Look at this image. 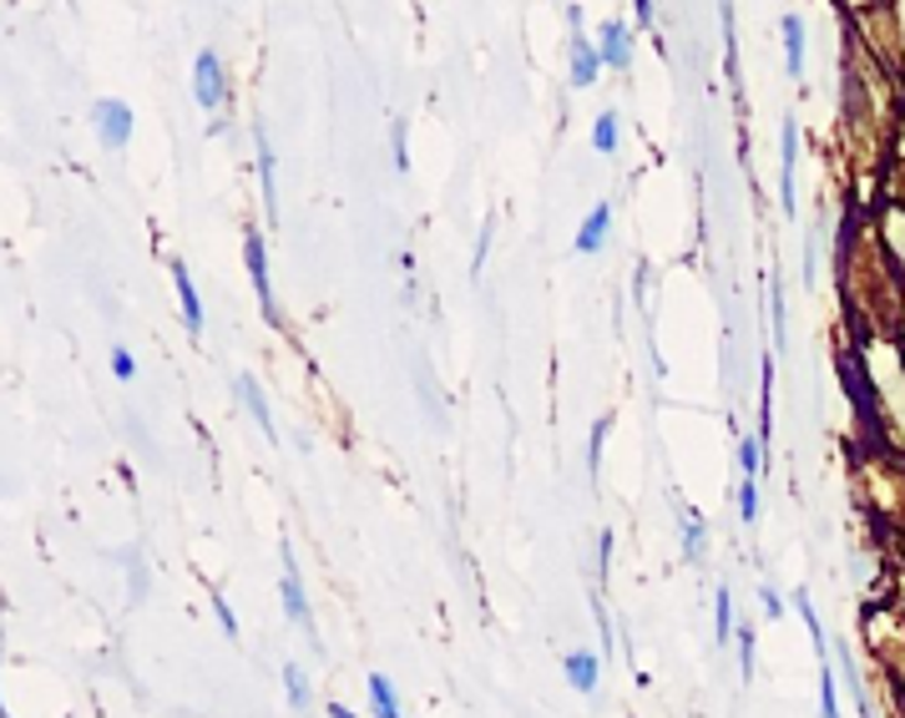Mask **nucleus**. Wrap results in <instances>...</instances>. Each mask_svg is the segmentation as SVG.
<instances>
[{
    "label": "nucleus",
    "instance_id": "nucleus-12",
    "mask_svg": "<svg viewBox=\"0 0 905 718\" xmlns=\"http://www.w3.org/2000/svg\"><path fill=\"white\" fill-rule=\"evenodd\" d=\"M597 51H602V61H608V66H632V36H628V25H622V21H608V25H602Z\"/></svg>",
    "mask_w": 905,
    "mask_h": 718
},
{
    "label": "nucleus",
    "instance_id": "nucleus-26",
    "mask_svg": "<svg viewBox=\"0 0 905 718\" xmlns=\"http://www.w3.org/2000/svg\"><path fill=\"white\" fill-rule=\"evenodd\" d=\"M112 374H117L122 384H127V380H137V359H131V355H127V349H122V345L112 349Z\"/></svg>",
    "mask_w": 905,
    "mask_h": 718
},
{
    "label": "nucleus",
    "instance_id": "nucleus-29",
    "mask_svg": "<svg viewBox=\"0 0 905 718\" xmlns=\"http://www.w3.org/2000/svg\"><path fill=\"white\" fill-rule=\"evenodd\" d=\"M759 602H764V612H769V617H779V612H785V598H779V592H775L769 582L759 587Z\"/></svg>",
    "mask_w": 905,
    "mask_h": 718
},
{
    "label": "nucleus",
    "instance_id": "nucleus-10",
    "mask_svg": "<svg viewBox=\"0 0 905 718\" xmlns=\"http://www.w3.org/2000/svg\"><path fill=\"white\" fill-rule=\"evenodd\" d=\"M608 228H612V203H597L592 213L582 218V228H577V253H587V258H592V253L608 243Z\"/></svg>",
    "mask_w": 905,
    "mask_h": 718
},
{
    "label": "nucleus",
    "instance_id": "nucleus-16",
    "mask_svg": "<svg viewBox=\"0 0 905 718\" xmlns=\"http://www.w3.org/2000/svg\"><path fill=\"white\" fill-rule=\"evenodd\" d=\"M820 718H840V678H834V658H820Z\"/></svg>",
    "mask_w": 905,
    "mask_h": 718
},
{
    "label": "nucleus",
    "instance_id": "nucleus-18",
    "mask_svg": "<svg viewBox=\"0 0 905 718\" xmlns=\"http://www.w3.org/2000/svg\"><path fill=\"white\" fill-rule=\"evenodd\" d=\"M739 633L734 627V592L728 587H718V608H714V643H724L728 647V637Z\"/></svg>",
    "mask_w": 905,
    "mask_h": 718
},
{
    "label": "nucleus",
    "instance_id": "nucleus-23",
    "mask_svg": "<svg viewBox=\"0 0 905 718\" xmlns=\"http://www.w3.org/2000/svg\"><path fill=\"white\" fill-rule=\"evenodd\" d=\"M759 455H764V441H759V435H749V441L739 445V466H744V476H759Z\"/></svg>",
    "mask_w": 905,
    "mask_h": 718
},
{
    "label": "nucleus",
    "instance_id": "nucleus-6",
    "mask_svg": "<svg viewBox=\"0 0 905 718\" xmlns=\"http://www.w3.org/2000/svg\"><path fill=\"white\" fill-rule=\"evenodd\" d=\"M779 137H785V157H779V162H785V168H779V203H785V213L794 218V213H799V198H794V172H799V122H794V117H785V133H779Z\"/></svg>",
    "mask_w": 905,
    "mask_h": 718
},
{
    "label": "nucleus",
    "instance_id": "nucleus-20",
    "mask_svg": "<svg viewBox=\"0 0 905 718\" xmlns=\"http://www.w3.org/2000/svg\"><path fill=\"white\" fill-rule=\"evenodd\" d=\"M739 521H759V476H744L739 481Z\"/></svg>",
    "mask_w": 905,
    "mask_h": 718
},
{
    "label": "nucleus",
    "instance_id": "nucleus-30",
    "mask_svg": "<svg viewBox=\"0 0 905 718\" xmlns=\"http://www.w3.org/2000/svg\"><path fill=\"white\" fill-rule=\"evenodd\" d=\"M597 551H602V577L612 572V527H602V537H597Z\"/></svg>",
    "mask_w": 905,
    "mask_h": 718
},
{
    "label": "nucleus",
    "instance_id": "nucleus-22",
    "mask_svg": "<svg viewBox=\"0 0 905 718\" xmlns=\"http://www.w3.org/2000/svg\"><path fill=\"white\" fill-rule=\"evenodd\" d=\"M602 441H608V420H592V435H587V471L597 476L602 466Z\"/></svg>",
    "mask_w": 905,
    "mask_h": 718
},
{
    "label": "nucleus",
    "instance_id": "nucleus-9",
    "mask_svg": "<svg viewBox=\"0 0 905 718\" xmlns=\"http://www.w3.org/2000/svg\"><path fill=\"white\" fill-rule=\"evenodd\" d=\"M233 395L243 400V410H249L253 420H259V431L269 435V441H278V425H274V410H269V400H263V390H259V380H249V374H239L233 380Z\"/></svg>",
    "mask_w": 905,
    "mask_h": 718
},
{
    "label": "nucleus",
    "instance_id": "nucleus-17",
    "mask_svg": "<svg viewBox=\"0 0 905 718\" xmlns=\"http://www.w3.org/2000/svg\"><path fill=\"white\" fill-rule=\"evenodd\" d=\"M284 694H288V708H294V714L309 708V678H304L298 663H284Z\"/></svg>",
    "mask_w": 905,
    "mask_h": 718
},
{
    "label": "nucleus",
    "instance_id": "nucleus-27",
    "mask_svg": "<svg viewBox=\"0 0 905 718\" xmlns=\"http://www.w3.org/2000/svg\"><path fill=\"white\" fill-rule=\"evenodd\" d=\"M394 172H410V152H406V122H394Z\"/></svg>",
    "mask_w": 905,
    "mask_h": 718
},
{
    "label": "nucleus",
    "instance_id": "nucleus-31",
    "mask_svg": "<svg viewBox=\"0 0 905 718\" xmlns=\"http://www.w3.org/2000/svg\"><path fill=\"white\" fill-rule=\"evenodd\" d=\"M632 6H638V21L653 25V0H632Z\"/></svg>",
    "mask_w": 905,
    "mask_h": 718
},
{
    "label": "nucleus",
    "instance_id": "nucleus-19",
    "mask_svg": "<svg viewBox=\"0 0 905 718\" xmlns=\"http://www.w3.org/2000/svg\"><path fill=\"white\" fill-rule=\"evenodd\" d=\"M618 137H622L618 112H602V117L592 122V147L597 152H618Z\"/></svg>",
    "mask_w": 905,
    "mask_h": 718
},
{
    "label": "nucleus",
    "instance_id": "nucleus-11",
    "mask_svg": "<svg viewBox=\"0 0 905 718\" xmlns=\"http://www.w3.org/2000/svg\"><path fill=\"white\" fill-rule=\"evenodd\" d=\"M172 284H178L182 324H188V335H203V299H198V288H192V274H188L182 264H172Z\"/></svg>",
    "mask_w": 905,
    "mask_h": 718
},
{
    "label": "nucleus",
    "instance_id": "nucleus-7",
    "mask_svg": "<svg viewBox=\"0 0 905 718\" xmlns=\"http://www.w3.org/2000/svg\"><path fill=\"white\" fill-rule=\"evenodd\" d=\"M561 673H567V683H572L577 694H597V678H602V653L577 647V653H567V658H561Z\"/></svg>",
    "mask_w": 905,
    "mask_h": 718
},
{
    "label": "nucleus",
    "instance_id": "nucleus-5",
    "mask_svg": "<svg viewBox=\"0 0 905 718\" xmlns=\"http://www.w3.org/2000/svg\"><path fill=\"white\" fill-rule=\"evenodd\" d=\"M243 249H249V274H253V288H259V304H263V319L278 324V304H274V278H269V249H263L259 233H249L243 239Z\"/></svg>",
    "mask_w": 905,
    "mask_h": 718
},
{
    "label": "nucleus",
    "instance_id": "nucleus-24",
    "mask_svg": "<svg viewBox=\"0 0 905 718\" xmlns=\"http://www.w3.org/2000/svg\"><path fill=\"white\" fill-rule=\"evenodd\" d=\"M769 309H775V345L785 349V288L769 284Z\"/></svg>",
    "mask_w": 905,
    "mask_h": 718
},
{
    "label": "nucleus",
    "instance_id": "nucleus-13",
    "mask_svg": "<svg viewBox=\"0 0 905 718\" xmlns=\"http://www.w3.org/2000/svg\"><path fill=\"white\" fill-rule=\"evenodd\" d=\"M779 31H785V66L799 82V76H804V21H799V15H785Z\"/></svg>",
    "mask_w": 905,
    "mask_h": 718
},
{
    "label": "nucleus",
    "instance_id": "nucleus-32",
    "mask_svg": "<svg viewBox=\"0 0 905 718\" xmlns=\"http://www.w3.org/2000/svg\"><path fill=\"white\" fill-rule=\"evenodd\" d=\"M329 718H355V714H349L345 704H329Z\"/></svg>",
    "mask_w": 905,
    "mask_h": 718
},
{
    "label": "nucleus",
    "instance_id": "nucleus-28",
    "mask_svg": "<svg viewBox=\"0 0 905 718\" xmlns=\"http://www.w3.org/2000/svg\"><path fill=\"white\" fill-rule=\"evenodd\" d=\"M213 612H218V623H223L228 637H239V617H233V608H228L223 598H213Z\"/></svg>",
    "mask_w": 905,
    "mask_h": 718
},
{
    "label": "nucleus",
    "instance_id": "nucleus-25",
    "mask_svg": "<svg viewBox=\"0 0 905 718\" xmlns=\"http://www.w3.org/2000/svg\"><path fill=\"white\" fill-rule=\"evenodd\" d=\"M491 228H496V218H486V223H481L476 253H471V274H481V268H486V253H491Z\"/></svg>",
    "mask_w": 905,
    "mask_h": 718
},
{
    "label": "nucleus",
    "instance_id": "nucleus-15",
    "mask_svg": "<svg viewBox=\"0 0 905 718\" xmlns=\"http://www.w3.org/2000/svg\"><path fill=\"white\" fill-rule=\"evenodd\" d=\"M370 704H375V718H406L400 698H394V683L385 673H370Z\"/></svg>",
    "mask_w": 905,
    "mask_h": 718
},
{
    "label": "nucleus",
    "instance_id": "nucleus-1",
    "mask_svg": "<svg viewBox=\"0 0 905 718\" xmlns=\"http://www.w3.org/2000/svg\"><path fill=\"white\" fill-rule=\"evenodd\" d=\"M278 562H284V577H278L284 617H288L294 627H304V633H309V643L319 647V637H314V612H309V598H304V582H298V562H294V551H288V541L278 547Z\"/></svg>",
    "mask_w": 905,
    "mask_h": 718
},
{
    "label": "nucleus",
    "instance_id": "nucleus-8",
    "mask_svg": "<svg viewBox=\"0 0 905 718\" xmlns=\"http://www.w3.org/2000/svg\"><path fill=\"white\" fill-rule=\"evenodd\" d=\"M259 137V182H263V213H269V223H278V157L274 147H269V133H253Z\"/></svg>",
    "mask_w": 905,
    "mask_h": 718
},
{
    "label": "nucleus",
    "instance_id": "nucleus-14",
    "mask_svg": "<svg viewBox=\"0 0 905 718\" xmlns=\"http://www.w3.org/2000/svg\"><path fill=\"white\" fill-rule=\"evenodd\" d=\"M678 531H683V557H688V562H698V557H703V541H708V527H703V516L693 511V506L678 516Z\"/></svg>",
    "mask_w": 905,
    "mask_h": 718
},
{
    "label": "nucleus",
    "instance_id": "nucleus-21",
    "mask_svg": "<svg viewBox=\"0 0 905 718\" xmlns=\"http://www.w3.org/2000/svg\"><path fill=\"white\" fill-rule=\"evenodd\" d=\"M734 643H739V673L744 678H754V658H759V637H754V627H739Z\"/></svg>",
    "mask_w": 905,
    "mask_h": 718
},
{
    "label": "nucleus",
    "instance_id": "nucleus-4",
    "mask_svg": "<svg viewBox=\"0 0 905 718\" xmlns=\"http://www.w3.org/2000/svg\"><path fill=\"white\" fill-rule=\"evenodd\" d=\"M567 21H572V86L582 92V86L597 82V72H602L608 61H602V51H597L592 41L582 36V11H577V6L567 11Z\"/></svg>",
    "mask_w": 905,
    "mask_h": 718
},
{
    "label": "nucleus",
    "instance_id": "nucleus-2",
    "mask_svg": "<svg viewBox=\"0 0 905 718\" xmlns=\"http://www.w3.org/2000/svg\"><path fill=\"white\" fill-rule=\"evenodd\" d=\"M192 96H198V107L203 112L223 107L228 72H223V61H218V51H198V61H192Z\"/></svg>",
    "mask_w": 905,
    "mask_h": 718
},
{
    "label": "nucleus",
    "instance_id": "nucleus-3",
    "mask_svg": "<svg viewBox=\"0 0 905 718\" xmlns=\"http://www.w3.org/2000/svg\"><path fill=\"white\" fill-rule=\"evenodd\" d=\"M96 122V137H102V147H112V152H122V147L131 142V107L127 102H117V96H102L92 112Z\"/></svg>",
    "mask_w": 905,
    "mask_h": 718
}]
</instances>
